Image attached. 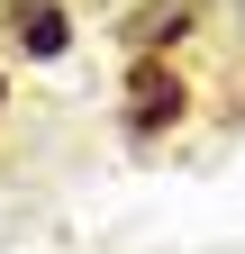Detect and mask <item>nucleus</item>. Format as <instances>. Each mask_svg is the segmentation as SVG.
I'll use <instances>...</instances> for the list:
<instances>
[{"label": "nucleus", "instance_id": "nucleus-2", "mask_svg": "<svg viewBox=\"0 0 245 254\" xmlns=\"http://www.w3.org/2000/svg\"><path fill=\"white\" fill-rule=\"evenodd\" d=\"M0 18H9V37L37 55V64H55V55L73 46V18H64V0H9Z\"/></svg>", "mask_w": 245, "mask_h": 254}, {"label": "nucleus", "instance_id": "nucleus-3", "mask_svg": "<svg viewBox=\"0 0 245 254\" xmlns=\"http://www.w3.org/2000/svg\"><path fill=\"white\" fill-rule=\"evenodd\" d=\"M182 27H191V0H155V9H136V18H127V46H136V55H164Z\"/></svg>", "mask_w": 245, "mask_h": 254}, {"label": "nucleus", "instance_id": "nucleus-5", "mask_svg": "<svg viewBox=\"0 0 245 254\" xmlns=\"http://www.w3.org/2000/svg\"><path fill=\"white\" fill-rule=\"evenodd\" d=\"M0 100H9V73H0Z\"/></svg>", "mask_w": 245, "mask_h": 254}, {"label": "nucleus", "instance_id": "nucleus-4", "mask_svg": "<svg viewBox=\"0 0 245 254\" xmlns=\"http://www.w3.org/2000/svg\"><path fill=\"white\" fill-rule=\"evenodd\" d=\"M227 18H236V27H245V0H227Z\"/></svg>", "mask_w": 245, "mask_h": 254}, {"label": "nucleus", "instance_id": "nucleus-1", "mask_svg": "<svg viewBox=\"0 0 245 254\" xmlns=\"http://www.w3.org/2000/svg\"><path fill=\"white\" fill-rule=\"evenodd\" d=\"M182 109H191L182 73H173L164 55H136V64H127V109H118V118H127V136H173Z\"/></svg>", "mask_w": 245, "mask_h": 254}]
</instances>
